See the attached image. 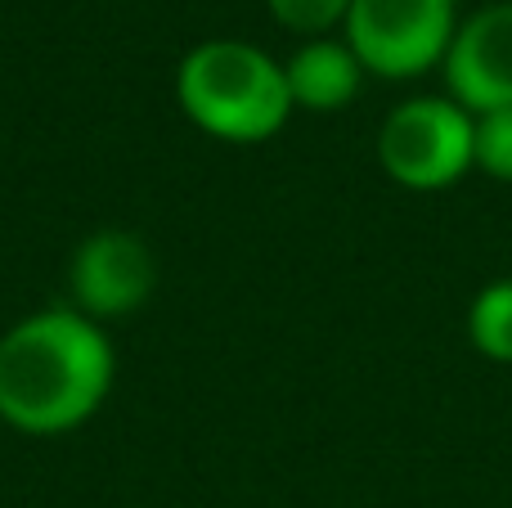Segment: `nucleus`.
I'll use <instances>...</instances> for the list:
<instances>
[{
	"mask_svg": "<svg viewBox=\"0 0 512 508\" xmlns=\"http://www.w3.org/2000/svg\"><path fill=\"white\" fill-rule=\"evenodd\" d=\"M445 95L472 117L512 108V0L468 14L441 63Z\"/></svg>",
	"mask_w": 512,
	"mask_h": 508,
	"instance_id": "nucleus-6",
	"label": "nucleus"
},
{
	"mask_svg": "<svg viewBox=\"0 0 512 508\" xmlns=\"http://www.w3.org/2000/svg\"><path fill=\"white\" fill-rule=\"evenodd\" d=\"M283 77H288V95L292 108H306V113H342L364 86V63L355 59V50L346 41L333 36H310L292 50V59L283 63Z\"/></svg>",
	"mask_w": 512,
	"mask_h": 508,
	"instance_id": "nucleus-7",
	"label": "nucleus"
},
{
	"mask_svg": "<svg viewBox=\"0 0 512 508\" xmlns=\"http://www.w3.org/2000/svg\"><path fill=\"white\" fill-rule=\"evenodd\" d=\"M274 14V23L288 27L301 36H328L333 27L346 23V9L351 0H265Z\"/></svg>",
	"mask_w": 512,
	"mask_h": 508,
	"instance_id": "nucleus-10",
	"label": "nucleus"
},
{
	"mask_svg": "<svg viewBox=\"0 0 512 508\" xmlns=\"http://www.w3.org/2000/svg\"><path fill=\"white\" fill-rule=\"evenodd\" d=\"M176 99L198 131L230 144H261L297 113L283 63L248 41H203L180 59Z\"/></svg>",
	"mask_w": 512,
	"mask_h": 508,
	"instance_id": "nucleus-2",
	"label": "nucleus"
},
{
	"mask_svg": "<svg viewBox=\"0 0 512 508\" xmlns=\"http://www.w3.org/2000/svg\"><path fill=\"white\" fill-rule=\"evenodd\" d=\"M472 167L499 185H512V108L472 117Z\"/></svg>",
	"mask_w": 512,
	"mask_h": 508,
	"instance_id": "nucleus-9",
	"label": "nucleus"
},
{
	"mask_svg": "<svg viewBox=\"0 0 512 508\" xmlns=\"http://www.w3.org/2000/svg\"><path fill=\"white\" fill-rule=\"evenodd\" d=\"M468 342L495 365H512V275L490 279L468 306Z\"/></svg>",
	"mask_w": 512,
	"mask_h": 508,
	"instance_id": "nucleus-8",
	"label": "nucleus"
},
{
	"mask_svg": "<svg viewBox=\"0 0 512 508\" xmlns=\"http://www.w3.org/2000/svg\"><path fill=\"white\" fill-rule=\"evenodd\" d=\"M113 342L90 315L50 306L0 333V419L27 437L72 432L113 392Z\"/></svg>",
	"mask_w": 512,
	"mask_h": 508,
	"instance_id": "nucleus-1",
	"label": "nucleus"
},
{
	"mask_svg": "<svg viewBox=\"0 0 512 508\" xmlns=\"http://www.w3.org/2000/svg\"><path fill=\"white\" fill-rule=\"evenodd\" d=\"M378 167L409 194H441L472 171V113L450 95H414L378 126Z\"/></svg>",
	"mask_w": 512,
	"mask_h": 508,
	"instance_id": "nucleus-3",
	"label": "nucleus"
},
{
	"mask_svg": "<svg viewBox=\"0 0 512 508\" xmlns=\"http://www.w3.org/2000/svg\"><path fill=\"white\" fill-rule=\"evenodd\" d=\"M153 284H158V266L153 252L144 248L135 234L126 230H99L77 243L68 261V288H72V311L90 315V320H117L131 315L149 302Z\"/></svg>",
	"mask_w": 512,
	"mask_h": 508,
	"instance_id": "nucleus-5",
	"label": "nucleus"
},
{
	"mask_svg": "<svg viewBox=\"0 0 512 508\" xmlns=\"http://www.w3.org/2000/svg\"><path fill=\"white\" fill-rule=\"evenodd\" d=\"M454 32V0H351L342 23V41L355 50L364 72L382 81H414L441 68Z\"/></svg>",
	"mask_w": 512,
	"mask_h": 508,
	"instance_id": "nucleus-4",
	"label": "nucleus"
}]
</instances>
